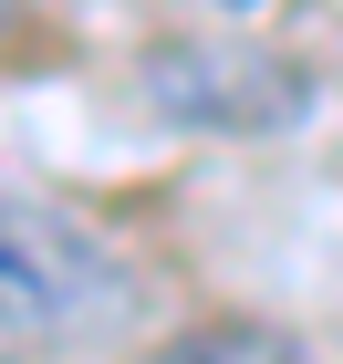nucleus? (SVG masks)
Listing matches in <instances>:
<instances>
[{
  "label": "nucleus",
  "instance_id": "obj_1",
  "mask_svg": "<svg viewBox=\"0 0 343 364\" xmlns=\"http://www.w3.org/2000/svg\"><path fill=\"white\" fill-rule=\"evenodd\" d=\"M136 312V271L104 229L0 188V343H94Z\"/></svg>",
  "mask_w": 343,
  "mask_h": 364
},
{
  "label": "nucleus",
  "instance_id": "obj_2",
  "mask_svg": "<svg viewBox=\"0 0 343 364\" xmlns=\"http://www.w3.org/2000/svg\"><path fill=\"white\" fill-rule=\"evenodd\" d=\"M156 105H167L177 125L260 136V125L291 105V73H271V63H250V53H219V42H187V53L156 63Z\"/></svg>",
  "mask_w": 343,
  "mask_h": 364
},
{
  "label": "nucleus",
  "instance_id": "obj_3",
  "mask_svg": "<svg viewBox=\"0 0 343 364\" xmlns=\"http://www.w3.org/2000/svg\"><path fill=\"white\" fill-rule=\"evenodd\" d=\"M146 364H312L291 333H271V323H187V333H167Z\"/></svg>",
  "mask_w": 343,
  "mask_h": 364
}]
</instances>
